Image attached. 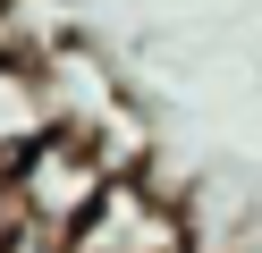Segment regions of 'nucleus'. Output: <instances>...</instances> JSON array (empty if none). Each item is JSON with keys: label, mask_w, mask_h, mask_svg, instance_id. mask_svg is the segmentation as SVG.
Returning a JSON list of instances; mask_svg holds the SVG:
<instances>
[{"label": "nucleus", "mask_w": 262, "mask_h": 253, "mask_svg": "<svg viewBox=\"0 0 262 253\" xmlns=\"http://www.w3.org/2000/svg\"><path fill=\"white\" fill-rule=\"evenodd\" d=\"M110 186H119V169H110L102 152L85 144V135L59 127L51 144H34V152L17 160V211H26V219H42V228H68V236H76Z\"/></svg>", "instance_id": "1"}, {"label": "nucleus", "mask_w": 262, "mask_h": 253, "mask_svg": "<svg viewBox=\"0 0 262 253\" xmlns=\"http://www.w3.org/2000/svg\"><path fill=\"white\" fill-rule=\"evenodd\" d=\"M59 135V93L34 59H0V160L17 169L34 144Z\"/></svg>", "instance_id": "2"}, {"label": "nucleus", "mask_w": 262, "mask_h": 253, "mask_svg": "<svg viewBox=\"0 0 262 253\" xmlns=\"http://www.w3.org/2000/svg\"><path fill=\"white\" fill-rule=\"evenodd\" d=\"M0 253H76L68 228H42V219H17V228L0 236Z\"/></svg>", "instance_id": "3"}, {"label": "nucleus", "mask_w": 262, "mask_h": 253, "mask_svg": "<svg viewBox=\"0 0 262 253\" xmlns=\"http://www.w3.org/2000/svg\"><path fill=\"white\" fill-rule=\"evenodd\" d=\"M17 219H26V211H17V169H9V160H0V236H9V228H17Z\"/></svg>", "instance_id": "4"}, {"label": "nucleus", "mask_w": 262, "mask_h": 253, "mask_svg": "<svg viewBox=\"0 0 262 253\" xmlns=\"http://www.w3.org/2000/svg\"><path fill=\"white\" fill-rule=\"evenodd\" d=\"M0 9H9V0H0Z\"/></svg>", "instance_id": "5"}]
</instances>
